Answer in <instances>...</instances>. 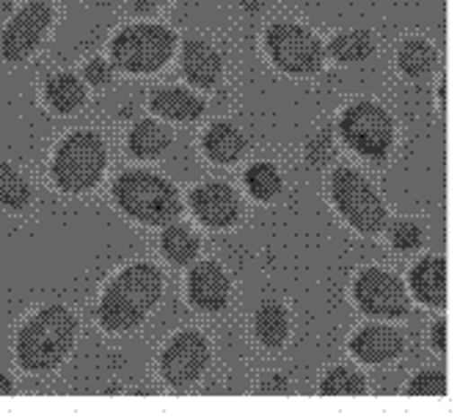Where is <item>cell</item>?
I'll return each instance as SVG.
<instances>
[{
  "label": "cell",
  "instance_id": "6da1fadb",
  "mask_svg": "<svg viewBox=\"0 0 460 418\" xmlns=\"http://www.w3.org/2000/svg\"><path fill=\"white\" fill-rule=\"evenodd\" d=\"M163 300V273L149 262L128 265L105 286L97 303V322L108 333H130Z\"/></svg>",
  "mask_w": 460,
  "mask_h": 418
},
{
  "label": "cell",
  "instance_id": "7a4b0ae2",
  "mask_svg": "<svg viewBox=\"0 0 460 418\" xmlns=\"http://www.w3.org/2000/svg\"><path fill=\"white\" fill-rule=\"evenodd\" d=\"M75 342H77V317L66 306L53 303L39 309L17 330L14 355L22 371L48 374L69 358Z\"/></svg>",
  "mask_w": 460,
  "mask_h": 418
},
{
  "label": "cell",
  "instance_id": "3957f363",
  "mask_svg": "<svg viewBox=\"0 0 460 418\" xmlns=\"http://www.w3.org/2000/svg\"><path fill=\"white\" fill-rule=\"evenodd\" d=\"M111 196L119 213H124L141 226L163 229L165 223L182 215L180 190L155 171L133 169L119 174L111 185Z\"/></svg>",
  "mask_w": 460,
  "mask_h": 418
},
{
  "label": "cell",
  "instance_id": "277c9868",
  "mask_svg": "<svg viewBox=\"0 0 460 418\" xmlns=\"http://www.w3.org/2000/svg\"><path fill=\"white\" fill-rule=\"evenodd\" d=\"M108 169V146L94 130L69 133L53 154L50 177L53 185L66 196H83L100 185Z\"/></svg>",
  "mask_w": 460,
  "mask_h": 418
},
{
  "label": "cell",
  "instance_id": "5b68a950",
  "mask_svg": "<svg viewBox=\"0 0 460 418\" xmlns=\"http://www.w3.org/2000/svg\"><path fill=\"white\" fill-rule=\"evenodd\" d=\"M328 190H331V201L337 206V213L345 218V223L353 231L364 237H375L386 229L389 223L386 201L361 171L350 169V165H342V169L331 174Z\"/></svg>",
  "mask_w": 460,
  "mask_h": 418
},
{
  "label": "cell",
  "instance_id": "8992f818",
  "mask_svg": "<svg viewBox=\"0 0 460 418\" xmlns=\"http://www.w3.org/2000/svg\"><path fill=\"white\" fill-rule=\"evenodd\" d=\"M177 33L157 22L121 28L111 41V64L128 74H155L174 58Z\"/></svg>",
  "mask_w": 460,
  "mask_h": 418
},
{
  "label": "cell",
  "instance_id": "52a82bcc",
  "mask_svg": "<svg viewBox=\"0 0 460 418\" xmlns=\"http://www.w3.org/2000/svg\"><path fill=\"white\" fill-rule=\"evenodd\" d=\"M337 130L342 144L367 160H384L394 146V118L375 100L350 102L340 116Z\"/></svg>",
  "mask_w": 460,
  "mask_h": 418
},
{
  "label": "cell",
  "instance_id": "ba28073f",
  "mask_svg": "<svg viewBox=\"0 0 460 418\" xmlns=\"http://www.w3.org/2000/svg\"><path fill=\"white\" fill-rule=\"evenodd\" d=\"M265 50L276 69L289 77H314L325 64L323 41L298 22H273L265 30Z\"/></svg>",
  "mask_w": 460,
  "mask_h": 418
},
{
  "label": "cell",
  "instance_id": "9c48e42d",
  "mask_svg": "<svg viewBox=\"0 0 460 418\" xmlns=\"http://www.w3.org/2000/svg\"><path fill=\"white\" fill-rule=\"evenodd\" d=\"M353 300L369 319L394 322L411 309L405 283L384 267H364L353 281Z\"/></svg>",
  "mask_w": 460,
  "mask_h": 418
},
{
  "label": "cell",
  "instance_id": "30bf717a",
  "mask_svg": "<svg viewBox=\"0 0 460 418\" xmlns=\"http://www.w3.org/2000/svg\"><path fill=\"white\" fill-rule=\"evenodd\" d=\"M210 358V342L199 330H182L160 353V378L169 388H190L204 378Z\"/></svg>",
  "mask_w": 460,
  "mask_h": 418
},
{
  "label": "cell",
  "instance_id": "8fae6325",
  "mask_svg": "<svg viewBox=\"0 0 460 418\" xmlns=\"http://www.w3.org/2000/svg\"><path fill=\"white\" fill-rule=\"evenodd\" d=\"M53 25V6L48 0H28V4L6 22L0 36V56L9 64H25L45 41Z\"/></svg>",
  "mask_w": 460,
  "mask_h": 418
},
{
  "label": "cell",
  "instance_id": "7c38bea8",
  "mask_svg": "<svg viewBox=\"0 0 460 418\" xmlns=\"http://www.w3.org/2000/svg\"><path fill=\"white\" fill-rule=\"evenodd\" d=\"M188 206H190L193 218L213 231H226L232 226H237V221L243 215V201H240L237 190L218 179L196 185L188 196Z\"/></svg>",
  "mask_w": 460,
  "mask_h": 418
},
{
  "label": "cell",
  "instance_id": "4fadbf2b",
  "mask_svg": "<svg viewBox=\"0 0 460 418\" xmlns=\"http://www.w3.org/2000/svg\"><path fill=\"white\" fill-rule=\"evenodd\" d=\"M348 347H350V355L367 366H386L405 355V333L378 319L375 325L356 330Z\"/></svg>",
  "mask_w": 460,
  "mask_h": 418
},
{
  "label": "cell",
  "instance_id": "5bb4252c",
  "mask_svg": "<svg viewBox=\"0 0 460 418\" xmlns=\"http://www.w3.org/2000/svg\"><path fill=\"white\" fill-rule=\"evenodd\" d=\"M232 298V281L229 273L213 262V259H204V262H193V270L188 275V300L193 309L204 311V314H221L229 306Z\"/></svg>",
  "mask_w": 460,
  "mask_h": 418
},
{
  "label": "cell",
  "instance_id": "9a60e30c",
  "mask_svg": "<svg viewBox=\"0 0 460 418\" xmlns=\"http://www.w3.org/2000/svg\"><path fill=\"white\" fill-rule=\"evenodd\" d=\"M180 69L185 74V80L196 89L210 91L224 80V58L216 50V45H210L201 36H190L182 45V56H180Z\"/></svg>",
  "mask_w": 460,
  "mask_h": 418
},
{
  "label": "cell",
  "instance_id": "2e32d148",
  "mask_svg": "<svg viewBox=\"0 0 460 418\" xmlns=\"http://www.w3.org/2000/svg\"><path fill=\"white\" fill-rule=\"evenodd\" d=\"M411 295L428 309L447 306V262L444 257H425L408 273Z\"/></svg>",
  "mask_w": 460,
  "mask_h": 418
},
{
  "label": "cell",
  "instance_id": "e0dca14e",
  "mask_svg": "<svg viewBox=\"0 0 460 418\" xmlns=\"http://www.w3.org/2000/svg\"><path fill=\"white\" fill-rule=\"evenodd\" d=\"M149 108L157 118L174 121V124H190L199 121L207 110L204 100L193 94L185 86H160L149 97Z\"/></svg>",
  "mask_w": 460,
  "mask_h": 418
},
{
  "label": "cell",
  "instance_id": "ac0fdd59",
  "mask_svg": "<svg viewBox=\"0 0 460 418\" xmlns=\"http://www.w3.org/2000/svg\"><path fill=\"white\" fill-rule=\"evenodd\" d=\"M248 149L245 135L229 121H213L201 135V152L216 165H234Z\"/></svg>",
  "mask_w": 460,
  "mask_h": 418
},
{
  "label": "cell",
  "instance_id": "d6986e66",
  "mask_svg": "<svg viewBox=\"0 0 460 418\" xmlns=\"http://www.w3.org/2000/svg\"><path fill=\"white\" fill-rule=\"evenodd\" d=\"M251 330H254V339L262 350L276 353L289 339V330H292L289 311L279 300H265L254 311V317H251Z\"/></svg>",
  "mask_w": 460,
  "mask_h": 418
},
{
  "label": "cell",
  "instance_id": "ffe728a7",
  "mask_svg": "<svg viewBox=\"0 0 460 418\" xmlns=\"http://www.w3.org/2000/svg\"><path fill=\"white\" fill-rule=\"evenodd\" d=\"M375 56V33L367 28H350L333 33L325 45V58L337 61L342 66H353L361 61H369Z\"/></svg>",
  "mask_w": 460,
  "mask_h": 418
},
{
  "label": "cell",
  "instance_id": "44dd1931",
  "mask_svg": "<svg viewBox=\"0 0 460 418\" xmlns=\"http://www.w3.org/2000/svg\"><path fill=\"white\" fill-rule=\"evenodd\" d=\"M172 130L157 118H141L128 133V149L136 160H157L172 146Z\"/></svg>",
  "mask_w": 460,
  "mask_h": 418
},
{
  "label": "cell",
  "instance_id": "7402d4cb",
  "mask_svg": "<svg viewBox=\"0 0 460 418\" xmlns=\"http://www.w3.org/2000/svg\"><path fill=\"white\" fill-rule=\"evenodd\" d=\"M436 64H438V50H436L433 41H428L422 36L405 39L400 45V50H397V69H400L402 77H408L413 83L430 77Z\"/></svg>",
  "mask_w": 460,
  "mask_h": 418
},
{
  "label": "cell",
  "instance_id": "603a6c76",
  "mask_svg": "<svg viewBox=\"0 0 460 418\" xmlns=\"http://www.w3.org/2000/svg\"><path fill=\"white\" fill-rule=\"evenodd\" d=\"M160 250H163V257L169 259L174 267H190L199 259V254H201V239H199V234L190 226L172 221V223L163 226Z\"/></svg>",
  "mask_w": 460,
  "mask_h": 418
},
{
  "label": "cell",
  "instance_id": "cb8c5ba5",
  "mask_svg": "<svg viewBox=\"0 0 460 418\" xmlns=\"http://www.w3.org/2000/svg\"><path fill=\"white\" fill-rule=\"evenodd\" d=\"M45 102L56 113L72 116L86 105V86L72 72H56L45 80Z\"/></svg>",
  "mask_w": 460,
  "mask_h": 418
},
{
  "label": "cell",
  "instance_id": "d4e9b609",
  "mask_svg": "<svg viewBox=\"0 0 460 418\" xmlns=\"http://www.w3.org/2000/svg\"><path fill=\"white\" fill-rule=\"evenodd\" d=\"M33 201V187L12 162L0 160V209L4 213H25Z\"/></svg>",
  "mask_w": 460,
  "mask_h": 418
},
{
  "label": "cell",
  "instance_id": "484cf974",
  "mask_svg": "<svg viewBox=\"0 0 460 418\" xmlns=\"http://www.w3.org/2000/svg\"><path fill=\"white\" fill-rule=\"evenodd\" d=\"M245 190L251 198H257L262 204H270L281 196L284 190V179L279 174V169L273 162H254L251 169L245 171Z\"/></svg>",
  "mask_w": 460,
  "mask_h": 418
},
{
  "label": "cell",
  "instance_id": "4316f807",
  "mask_svg": "<svg viewBox=\"0 0 460 418\" xmlns=\"http://www.w3.org/2000/svg\"><path fill=\"white\" fill-rule=\"evenodd\" d=\"M317 391L323 396H358L367 391V380H364V374L356 371L353 366H331L323 374Z\"/></svg>",
  "mask_w": 460,
  "mask_h": 418
},
{
  "label": "cell",
  "instance_id": "83f0119b",
  "mask_svg": "<svg viewBox=\"0 0 460 418\" xmlns=\"http://www.w3.org/2000/svg\"><path fill=\"white\" fill-rule=\"evenodd\" d=\"M389 242L397 254H413V250H420L422 242H425V231L422 226L411 221V218H400L389 226Z\"/></svg>",
  "mask_w": 460,
  "mask_h": 418
},
{
  "label": "cell",
  "instance_id": "f1b7e54d",
  "mask_svg": "<svg viewBox=\"0 0 460 418\" xmlns=\"http://www.w3.org/2000/svg\"><path fill=\"white\" fill-rule=\"evenodd\" d=\"M405 394H411V396H444L447 394L444 369H422L420 374H413L405 386Z\"/></svg>",
  "mask_w": 460,
  "mask_h": 418
},
{
  "label": "cell",
  "instance_id": "f546056e",
  "mask_svg": "<svg viewBox=\"0 0 460 418\" xmlns=\"http://www.w3.org/2000/svg\"><path fill=\"white\" fill-rule=\"evenodd\" d=\"M306 162L312 165V169H323V165H328L333 160V154H337V146H333V133L331 130H320L309 144H306Z\"/></svg>",
  "mask_w": 460,
  "mask_h": 418
},
{
  "label": "cell",
  "instance_id": "4dcf8cb0",
  "mask_svg": "<svg viewBox=\"0 0 460 418\" xmlns=\"http://www.w3.org/2000/svg\"><path fill=\"white\" fill-rule=\"evenodd\" d=\"M83 80H89L94 89H108L116 80V66L102 58H94L86 64V69H83Z\"/></svg>",
  "mask_w": 460,
  "mask_h": 418
},
{
  "label": "cell",
  "instance_id": "1f68e13d",
  "mask_svg": "<svg viewBox=\"0 0 460 418\" xmlns=\"http://www.w3.org/2000/svg\"><path fill=\"white\" fill-rule=\"evenodd\" d=\"M428 344L436 350V353H444L447 350V319H436L428 330Z\"/></svg>",
  "mask_w": 460,
  "mask_h": 418
},
{
  "label": "cell",
  "instance_id": "d6a6232c",
  "mask_svg": "<svg viewBox=\"0 0 460 418\" xmlns=\"http://www.w3.org/2000/svg\"><path fill=\"white\" fill-rule=\"evenodd\" d=\"M165 4H172V0H133V12L136 14H155Z\"/></svg>",
  "mask_w": 460,
  "mask_h": 418
},
{
  "label": "cell",
  "instance_id": "836d02e7",
  "mask_svg": "<svg viewBox=\"0 0 460 418\" xmlns=\"http://www.w3.org/2000/svg\"><path fill=\"white\" fill-rule=\"evenodd\" d=\"M260 391H262V394H287V391H289V383H287L284 378H273V380H265V383L260 386Z\"/></svg>",
  "mask_w": 460,
  "mask_h": 418
},
{
  "label": "cell",
  "instance_id": "e575fe53",
  "mask_svg": "<svg viewBox=\"0 0 460 418\" xmlns=\"http://www.w3.org/2000/svg\"><path fill=\"white\" fill-rule=\"evenodd\" d=\"M14 391V380L9 374H0V394H12Z\"/></svg>",
  "mask_w": 460,
  "mask_h": 418
}]
</instances>
